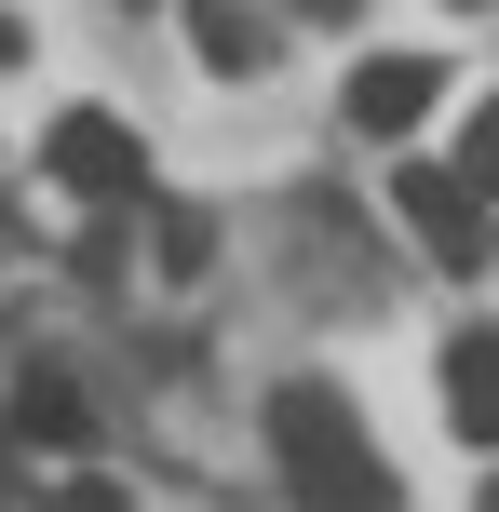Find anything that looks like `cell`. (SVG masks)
Listing matches in <instances>:
<instances>
[{
  "instance_id": "1",
  "label": "cell",
  "mask_w": 499,
  "mask_h": 512,
  "mask_svg": "<svg viewBox=\"0 0 499 512\" xmlns=\"http://www.w3.org/2000/svg\"><path fill=\"white\" fill-rule=\"evenodd\" d=\"M270 459H284V486L311 499V512H392V472H378L365 418H351L324 378H284V391H270Z\"/></svg>"
},
{
  "instance_id": "2",
  "label": "cell",
  "mask_w": 499,
  "mask_h": 512,
  "mask_svg": "<svg viewBox=\"0 0 499 512\" xmlns=\"http://www.w3.org/2000/svg\"><path fill=\"white\" fill-rule=\"evenodd\" d=\"M392 203H405V230L446 256V270H486V189H473V176H446V162H405Z\"/></svg>"
},
{
  "instance_id": "3",
  "label": "cell",
  "mask_w": 499,
  "mask_h": 512,
  "mask_svg": "<svg viewBox=\"0 0 499 512\" xmlns=\"http://www.w3.org/2000/svg\"><path fill=\"white\" fill-rule=\"evenodd\" d=\"M54 176H68L81 203H135L149 162H135V135L108 122V108H68V122H54Z\"/></svg>"
},
{
  "instance_id": "4",
  "label": "cell",
  "mask_w": 499,
  "mask_h": 512,
  "mask_svg": "<svg viewBox=\"0 0 499 512\" xmlns=\"http://www.w3.org/2000/svg\"><path fill=\"white\" fill-rule=\"evenodd\" d=\"M432 95H446L432 54H365V68H351V135H419Z\"/></svg>"
},
{
  "instance_id": "5",
  "label": "cell",
  "mask_w": 499,
  "mask_h": 512,
  "mask_svg": "<svg viewBox=\"0 0 499 512\" xmlns=\"http://www.w3.org/2000/svg\"><path fill=\"white\" fill-rule=\"evenodd\" d=\"M189 54H203L216 81H257V68H270V14H243V0H189Z\"/></svg>"
},
{
  "instance_id": "6",
  "label": "cell",
  "mask_w": 499,
  "mask_h": 512,
  "mask_svg": "<svg viewBox=\"0 0 499 512\" xmlns=\"http://www.w3.org/2000/svg\"><path fill=\"white\" fill-rule=\"evenodd\" d=\"M446 418H459V445H499V337L446 351Z\"/></svg>"
},
{
  "instance_id": "7",
  "label": "cell",
  "mask_w": 499,
  "mask_h": 512,
  "mask_svg": "<svg viewBox=\"0 0 499 512\" xmlns=\"http://www.w3.org/2000/svg\"><path fill=\"white\" fill-rule=\"evenodd\" d=\"M14 432H27V445H81V391H68V378H27V391H14Z\"/></svg>"
},
{
  "instance_id": "8",
  "label": "cell",
  "mask_w": 499,
  "mask_h": 512,
  "mask_svg": "<svg viewBox=\"0 0 499 512\" xmlns=\"http://www.w3.org/2000/svg\"><path fill=\"white\" fill-rule=\"evenodd\" d=\"M459 176L499 189V108H473V122H459Z\"/></svg>"
},
{
  "instance_id": "9",
  "label": "cell",
  "mask_w": 499,
  "mask_h": 512,
  "mask_svg": "<svg viewBox=\"0 0 499 512\" xmlns=\"http://www.w3.org/2000/svg\"><path fill=\"white\" fill-rule=\"evenodd\" d=\"M54 512H122V486H95V472H68V486H54Z\"/></svg>"
},
{
  "instance_id": "10",
  "label": "cell",
  "mask_w": 499,
  "mask_h": 512,
  "mask_svg": "<svg viewBox=\"0 0 499 512\" xmlns=\"http://www.w3.org/2000/svg\"><path fill=\"white\" fill-rule=\"evenodd\" d=\"M297 14H351V0H297Z\"/></svg>"
},
{
  "instance_id": "11",
  "label": "cell",
  "mask_w": 499,
  "mask_h": 512,
  "mask_svg": "<svg viewBox=\"0 0 499 512\" xmlns=\"http://www.w3.org/2000/svg\"><path fill=\"white\" fill-rule=\"evenodd\" d=\"M0 54H14V27H0Z\"/></svg>"
}]
</instances>
